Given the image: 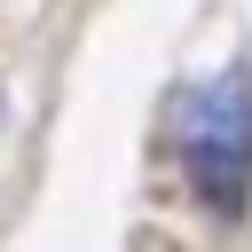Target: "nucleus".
Here are the masks:
<instances>
[{"label": "nucleus", "mask_w": 252, "mask_h": 252, "mask_svg": "<svg viewBox=\"0 0 252 252\" xmlns=\"http://www.w3.org/2000/svg\"><path fill=\"white\" fill-rule=\"evenodd\" d=\"M173 150L205 205H220V213L244 205V189H252V63H228L173 102Z\"/></svg>", "instance_id": "nucleus-1"}, {"label": "nucleus", "mask_w": 252, "mask_h": 252, "mask_svg": "<svg viewBox=\"0 0 252 252\" xmlns=\"http://www.w3.org/2000/svg\"><path fill=\"white\" fill-rule=\"evenodd\" d=\"M0 110H8V94H0Z\"/></svg>", "instance_id": "nucleus-2"}]
</instances>
